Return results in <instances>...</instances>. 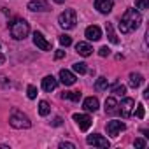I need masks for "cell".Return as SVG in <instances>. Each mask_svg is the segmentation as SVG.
Wrapping results in <instances>:
<instances>
[{
  "instance_id": "cell-21",
  "label": "cell",
  "mask_w": 149,
  "mask_h": 149,
  "mask_svg": "<svg viewBox=\"0 0 149 149\" xmlns=\"http://www.w3.org/2000/svg\"><path fill=\"white\" fill-rule=\"evenodd\" d=\"M107 86H109V81H107V77H98V79H97V83H95V88H97L98 91H104V90H107Z\"/></svg>"
},
{
  "instance_id": "cell-26",
  "label": "cell",
  "mask_w": 149,
  "mask_h": 149,
  "mask_svg": "<svg viewBox=\"0 0 149 149\" xmlns=\"http://www.w3.org/2000/svg\"><path fill=\"white\" fill-rule=\"evenodd\" d=\"M135 6H137V9H147L149 7V0H135Z\"/></svg>"
},
{
  "instance_id": "cell-23",
  "label": "cell",
  "mask_w": 149,
  "mask_h": 149,
  "mask_svg": "<svg viewBox=\"0 0 149 149\" xmlns=\"http://www.w3.org/2000/svg\"><path fill=\"white\" fill-rule=\"evenodd\" d=\"M74 72H77V74H86L88 72V68H86V63H83V61H79V63H74Z\"/></svg>"
},
{
  "instance_id": "cell-14",
  "label": "cell",
  "mask_w": 149,
  "mask_h": 149,
  "mask_svg": "<svg viewBox=\"0 0 149 149\" xmlns=\"http://www.w3.org/2000/svg\"><path fill=\"white\" fill-rule=\"evenodd\" d=\"M56 86H58V79H56V77L46 76V77L42 79V90H44V91H53V90H56Z\"/></svg>"
},
{
  "instance_id": "cell-27",
  "label": "cell",
  "mask_w": 149,
  "mask_h": 149,
  "mask_svg": "<svg viewBox=\"0 0 149 149\" xmlns=\"http://www.w3.org/2000/svg\"><path fill=\"white\" fill-rule=\"evenodd\" d=\"M26 95H28V98H32V100H33V98L37 97V88L30 84V86L26 88Z\"/></svg>"
},
{
  "instance_id": "cell-1",
  "label": "cell",
  "mask_w": 149,
  "mask_h": 149,
  "mask_svg": "<svg viewBox=\"0 0 149 149\" xmlns=\"http://www.w3.org/2000/svg\"><path fill=\"white\" fill-rule=\"evenodd\" d=\"M142 23V16L139 11L135 9H126L121 16V21H119V30L121 33H130L133 30H137Z\"/></svg>"
},
{
  "instance_id": "cell-13",
  "label": "cell",
  "mask_w": 149,
  "mask_h": 149,
  "mask_svg": "<svg viewBox=\"0 0 149 149\" xmlns=\"http://www.w3.org/2000/svg\"><path fill=\"white\" fill-rule=\"evenodd\" d=\"M60 81L65 84V86H72L74 83H76V76L70 72V70H60Z\"/></svg>"
},
{
  "instance_id": "cell-30",
  "label": "cell",
  "mask_w": 149,
  "mask_h": 149,
  "mask_svg": "<svg viewBox=\"0 0 149 149\" xmlns=\"http://www.w3.org/2000/svg\"><path fill=\"white\" fill-rule=\"evenodd\" d=\"M147 144H146V140L144 139H135V147H140V149H144Z\"/></svg>"
},
{
  "instance_id": "cell-10",
  "label": "cell",
  "mask_w": 149,
  "mask_h": 149,
  "mask_svg": "<svg viewBox=\"0 0 149 149\" xmlns=\"http://www.w3.org/2000/svg\"><path fill=\"white\" fill-rule=\"evenodd\" d=\"M33 44L42 51H51V42H47L40 32H33Z\"/></svg>"
},
{
  "instance_id": "cell-6",
  "label": "cell",
  "mask_w": 149,
  "mask_h": 149,
  "mask_svg": "<svg viewBox=\"0 0 149 149\" xmlns=\"http://www.w3.org/2000/svg\"><path fill=\"white\" fill-rule=\"evenodd\" d=\"M86 144L97 146V147H102V149H107V147L111 146L109 140H107L105 137H102V135H88V137H86Z\"/></svg>"
},
{
  "instance_id": "cell-11",
  "label": "cell",
  "mask_w": 149,
  "mask_h": 149,
  "mask_svg": "<svg viewBox=\"0 0 149 149\" xmlns=\"http://www.w3.org/2000/svg\"><path fill=\"white\" fill-rule=\"evenodd\" d=\"M114 7V0H95V9L102 14H109Z\"/></svg>"
},
{
  "instance_id": "cell-12",
  "label": "cell",
  "mask_w": 149,
  "mask_h": 149,
  "mask_svg": "<svg viewBox=\"0 0 149 149\" xmlns=\"http://www.w3.org/2000/svg\"><path fill=\"white\" fill-rule=\"evenodd\" d=\"M84 35H86V39H88V40H100V39H102V30H100V26L91 25V26H88V28H86Z\"/></svg>"
},
{
  "instance_id": "cell-15",
  "label": "cell",
  "mask_w": 149,
  "mask_h": 149,
  "mask_svg": "<svg viewBox=\"0 0 149 149\" xmlns=\"http://www.w3.org/2000/svg\"><path fill=\"white\" fill-rule=\"evenodd\" d=\"M76 51L81 54V56H90L93 53V47L88 44V42H77L76 44Z\"/></svg>"
},
{
  "instance_id": "cell-31",
  "label": "cell",
  "mask_w": 149,
  "mask_h": 149,
  "mask_svg": "<svg viewBox=\"0 0 149 149\" xmlns=\"http://www.w3.org/2000/svg\"><path fill=\"white\" fill-rule=\"evenodd\" d=\"M60 149H76V146L70 144V142H61L60 144Z\"/></svg>"
},
{
  "instance_id": "cell-32",
  "label": "cell",
  "mask_w": 149,
  "mask_h": 149,
  "mask_svg": "<svg viewBox=\"0 0 149 149\" xmlns=\"http://www.w3.org/2000/svg\"><path fill=\"white\" fill-rule=\"evenodd\" d=\"M63 56H65V51H63V49H58V51L54 53V58H56V60H61Z\"/></svg>"
},
{
  "instance_id": "cell-7",
  "label": "cell",
  "mask_w": 149,
  "mask_h": 149,
  "mask_svg": "<svg viewBox=\"0 0 149 149\" xmlns=\"http://www.w3.org/2000/svg\"><path fill=\"white\" fill-rule=\"evenodd\" d=\"M28 9L33 11V13H47V11H51L47 0H32V2H28Z\"/></svg>"
},
{
  "instance_id": "cell-24",
  "label": "cell",
  "mask_w": 149,
  "mask_h": 149,
  "mask_svg": "<svg viewBox=\"0 0 149 149\" xmlns=\"http://www.w3.org/2000/svg\"><path fill=\"white\" fill-rule=\"evenodd\" d=\"M58 40H60V44H61V46H65V47L72 44V39H70V35H60V39H58Z\"/></svg>"
},
{
  "instance_id": "cell-18",
  "label": "cell",
  "mask_w": 149,
  "mask_h": 149,
  "mask_svg": "<svg viewBox=\"0 0 149 149\" xmlns=\"http://www.w3.org/2000/svg\"><path fill=\"white\" fill-rule=\"evenodd\" d=\"M128 83H130V86H132V88H139V86L144 83V77L140 76V74H135V72H132V74H130V79H128Z\"/></svg>"
},
{
  "instance_id": "cell-25",
  "label": "cell",
  "mask_w": 149,
  "mask_h": 149,
  "mask_svg": "<svg viewBox=\"0 0 149 149\" xmlns=\"http://www.w3.org/2000/svg\"><path fill=\"white\" fill-rule=\"evenodd\" d=\"M112 93H114V95H116V97H123V95H125V93H126V88H125V86H123V84H121V86H119V84H118V86H116V88H114V90H112Z\"/></svg>"
},
{
  "instance_id": "cell-35",
  "label": "cell",
  "mask_w": 149,
  "mask_h": 149,
  "mask_svg": "<svg viewBox=\"0 0 149 149\" xmlns=\"http://www.w3.org/2000/svg\"><path fill=\"white\" fill-rule=\"evenodd\" d=\"M54 2H56V4H63V2H65V0H54Z\"/></svg>"
},
{
  "instance_id": "cell-5",
  "label": "cell",
  "mask_w": 149,
  "mask_h": 149,
  "mask_svg": "<svg viewBox=\"0 0 149 149\" xmlns=\"http://www.w3.org/2000/svg\"><path fill=\"white\" fill-rule=\"evenodd\" d=\"M135 107V100L133 98H123L121 104H118V112H121V118H130Z\"/></svg>"
},
{
  "instance_id": "cell-16",
  "label": "cell",
  "mask_w": 149,
  "mask_h": 149,
  "mask_svg": "<svg viewBox=\"0 0 149 149\" xmlns=\"http://www.w3.org/2000/svg\"><path fill=\"white\" fill-rule=\"evenodd\" d=\"M83 107H84V111H88V112H95V111L98 109V100H97L95 97H88V98H84Z\"/></svg>"
},
{
  "instance_id": "cell-20",
  "label": "cell",
  "mask_w": 149,
  "mask_h": 149,
  "mask_svg": "<svg viewBox=\"0 0 149 149\" xmlns=\"http://www.w3.org/2000/svg\"><path fill=\"white\" fill-rule=\"evenodd\" d=\"M105 30H107V37H109V40H111L112 44H119V39H118V37H116V33H114L112 23H107V25H105Z\"/></svg>"
},
{
  "instance_id": "cell-3",
  "label": "cell",
  "mask_w": 149,
  "mask_h": 149,
  "mask_svg": "<svg viewBox=\"0 0 149 149\" xmlns=\"http://www.w3.org/2000/svg\"><path fill=\"white\" fill-rule=\"evenodd\" d=\"M9 30L16 40H23L30 33V25L25 19H14L13 23H9Z\"/></svg>"
},
{
  "instance_id": "cell-29",
  "label": "cell",
  "mask_w": 149,
  "mask_h": 149,
  "mask_svg": "<svg viewBox=\"0 0 149 149\" xmlns=\"http://www.w3.org/2000/svg\"><path fill=\"white\" fill-rule=\"evenodd\" d=\"M135 114H137V118H139V119H142V118H144V105H142V104H139V105H137V112H135Z\"/></svg>"
},
{
  "instance_id": "cell-9",
  "label": "cell",
  "mask_w": 149,
  "mask_h": 149,
  "mask_svg": "<svg viewBox=\"0 0 149 149\" xmlns=\"http://www.w3.org/2000/svg\"><path fill=\"white\" fill-rule=\"evenodd\" d=\"M125 128H126V125H125L123 121H109V123H107V133H109L111 137H118Z\"/></svg>"
},
{
  "instance_id": "cell-4",
  "label": "cell",
  "mask_w": 149,
  "mask_h": 149,
  "mask_svg": "<svg viewBox=\"0 0 149 149\" xmlns=\"http://www.w3.org/2000/svg\"><path fill=\"white\" fill-rule=\"evenodd\" d=\"M58 23H60L61 28L72 30L74 26H76V23H77V14H76V11H74V9H67L65 13H61L60 18H58Z\"/></svg>"
},
{
  "instance_id": "cell-8",
  "label": "cell",
  "mask_w": 149,
  "mask_h": 149,
  "mask_svg": "<svg viewBox=\"0 0 149 149\" xmlns=\"http://www.w3.org/2000/svg\"><path fill=\"white\" fill-rule=\"evenodd\" d=\"M74 121L77 123V126H79L83 132L90 130V126H91V123H93V119H91L88 114H74Z\"/></svg>"
},
{
  "instance_id": "cell-19",
  "label": "cell",
  "mask_w": 149,
  "mask_h": 149,
  "mask_svg": "<svg viewBox=\"0 0 149 149\" xmlns=\"http://www.w3.org/2000/svg\"><path fill=\"white\" fill-rule=\"evenodd\" d=\"M61 98H67V100H72V102H79L81 100V93L79 91H63Z\"/></svg>"
},
{
  "instance_id": "cell-22",
  "label": "cell",
  "mask_w": 149,
  "mask_h": 149,
  "mask_svg": "<svg viewBox=\"0 0 149 149\" xmlns=\"http://www.w3.org/2000/svg\"><path fill=\"white\" fill-rule=\"evenodd\" d=\"M49 111H51L49 104H47L46 100H42V102L39 104V114H40V116H47V114H49Z\"/></svg>"
},
{
  "instance_id": "cell-28",
  "label": "cell",
  "mask_w": 149,
  "mask_h": 149,
  "mask_svg": "<svg viewBox=\"0 0 149 149\" xmlns=\"http://www.w3.org/2000/svg\"><path fill=\"white\" fill-rule=\"evenodd\" d=\"M98 54H100V56H104V58H105V56H109V54H111V49H109V47H107V46H102V47H100V49H98Z\"/></svg>"
},
{
  "instance_id": "cell-33",
  "label": "cell",
  "mask_w": 149,
  "mask_h": 149,
  "mask_svg": "<svg viewBox=\"0 0 149 149\" xmlns=\"http://www.w3.org/2000/svg\"><path fill=\"white\" fill-rule=\"evenodd\" d=\"M61 125V118H56L54 121H53V126H60Z\"/></svg>"
},
{
  "instance_id": "cell-17",
  "label": "cell",
  "mask_w": 149,
  "mask_h": 149,
  "mask_svg": "<svg viewBox=\"0 0 149 149\" xmlns=\"http://www.w3.org/2000/svg\"><path fill=\"white\" fill-rule=\"evenodd\" d=\"M118 112V102L114 97H109L105 100V114H116Z\"/></svg>"
},
{
  "instance_id": "cell-2",
  "label": "cell",
  "mask_w": 149,
  "mask_h": 149,
  "mask_svg": "<svg viewBox=\"0 0 149 149\" xmlns=\"http://www.w3.org/2000/svg\"><path fill=\"white\" fill-rule=\"evenodd\" d=\"M9 125L13 128H18V130H26L32 126V121L26 114H23L19 109H13L11 111V116H9Z\"/></svg>"
},
{
  "instance_id": "cell-34",
  "label": "cell",
  "mask_w": 149,
  "mask_h": 149,
  "mask_svg": "<svg viewBox=\"0 0 149 149\" xmlns=\"http://www.w3.org/2000/svg\"><path fill=\"white\" fill-rule=\"evenodd\" d=\"M4 61H6V56H4V54H2V53H0V65H2V63H4Z\"/></svg>"
}]
</instances>
